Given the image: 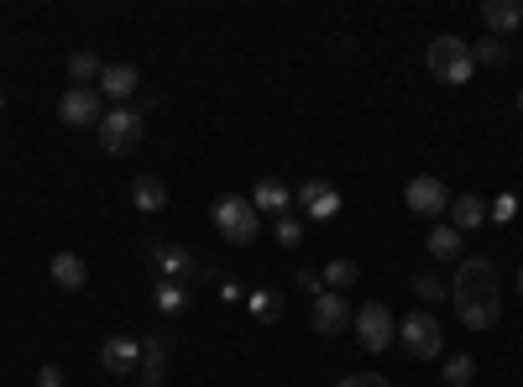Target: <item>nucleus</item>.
<instances>
[{"mask_svg": "<svg viewBox=\"0 0 523 387\" xmlns=\"http://www.w3.org/2000/svg\"><path fill=\"white\" fill-rule=\"evenodd\" d=\"M450 225H456V231H476V225L487 220V199L482 194H461V199H450Z\"/></svg>", "mask_w": 523, "mask_h": 387, "instance_id": "19", "label": "nucleus"}, {"mask_svg": "<svg viewBox=\"0 0 523 387\" xmlns=\"http://www.w3.org/2000/svg\"><path fill=\"white\" fill-rule=\"evenodd\" d=\"M210 220H215V231H220L225 241H231V246H252V241H257V231H262V215L252 210V199H241V194L215 199Z\"/></svg>", "mask_w": 523, "mask_h": 387, "instance_id": "2", "label": "nucleus"}, {"mask_svg": "<svg viewBox=\"0 0 523 387\" xmlns=\"http://www.w3.org/2000/svg\"><path fill=\"white\" fill-rule=\"evenodd\" d=\"M152 262L163 267L173 283H184L189 272H199V257L189 252V246H152Z\"/></svg>", "mask_w": 523, "mask_h": 387, "instance_id": "15", "label": "nucleus"}, {"mask_svg": "<svg viewBox=\"0 0 523 387\" xmlns=\"http://www.w3.org/2000/svg\"><path fill=\"white\" fill-rule=\"evenodd\" d=\"M518 299H523V267H518Z\"/></svg>", "mask_w": 523, "mask_h": 387, "instance_id": "33", "label": "nucleus"}, {"mask_svg": "<svg viewBox=\"0 0 523 387\" xmlns=\"http://www.w3.org/2000/svg\"><path fill=\"white\" fill-rule=\"evenodd\" d=\"M335 387H393L382 372H351V377H340Z\"/></svg>", "mask_w": 523, "mask_h": 387, "instance_id": "28", "label": "nucleus"}, {"mask_svg": "<svg viewBox=\"0 0 523 387\" xmlns=\"http://www.w3.org/2000/svg\"><path fill=\"white\" fill-rule=\"evenodd\" d=\"M309 325H314V335H346V325H351V304H346V293H320L314 299V309H309Z\"/></svg>", "mask_w": 523, "mask_h": 387, "instance_id": "10", "label": "nucleus"}, {"mask_svg": "<svg viewBox=\"0 0 523 387\" xmlns=\"http://www.w3.org/2000/svg\"><path fill=\"white\" fill-rule=\"evenodd\" d=\"M482 21L492 27V37L518 32V27H523V6H518V0H487V6H482Z\"/></svg>", "mask_w": 523, "mask_h": 387, "instance_id": "18", "label": "nucleus"}, {"mask_svg": "<svg viewBox=\"0 0 523 387\" xmlns=\"http://www.w3.org/2000/svg\"><path fill=\"white\" fill-rule=\"evenodd\" d=\"M414 293H419V299H429V304L450 299V288H445L440 278H429V272H419V278H414Z\"/></svg>", "mask_w": 523, "mask_h": 387, "instance_id": "27", "label": "nucleus"}, {"mask_svg": "<svg viewBox=\"0 0 523 387\" xmlns=\"http://www.w3.org/2000/svg\"><path fill=\"white\" fill-rule=\"evenodd\" d=\"M246 304H252L257 320H283V293H272V288H257Z\"/></svg>", "mask_w": 523, "mask_h": 387, "instance_id": "24", "label": "nucleus"}, {"mask_svg": "<svg viewBox=\"0 0 523 387\" xmlns=\"http://www.w3.org/2000/svg\"><path fill=\"white\" fill-rule=\"evenodd\" d=\"M450 304H456L466 330H492L497 314H503V278L487 257H466L456 283H450Z\"/></svg>", "mask_w": 523, "mask_h": 387, "instance_id": "1", "label": "nucleus"}, {"mask_svg": "<svg viewBox=\"0 0 523 387\" xmlns=\"http://www.w3.org/2000/svg\"><path fill=\"white\" fill-rule=\"evenodd\" d=\"M100 74H105V63H100L95 53H84V48H79V53H68V79H74L79 89H95Z\"/></svg>", "mask_w": 523, "mask_h": 387, "instance_id": "20", "label": "nucleus"}, {"mask_svg": "<svg viewBox=\"0 0 523 387\" xmlns=\"http://www.w3.org/2000/svg\"><path fill=\"white\" fill-rule=\"evenodd\" d=\"M131 204H136V210H142V215H157V210H168V184H163V178H157V173H142V178H136V184H131Z\"/></svg>", "mask_w": 523, "mask_h": 387, "instance_id": "14", "label": "nucleus"}, {"mask_svg": "<svg viewBox=\"0 0 523 387\" xmlns=\"http://www.w3.org/2000/svg\"><path fill=\"white\" fill-rule=\"evenodd\" d=\"M471 58L487 63V68H503V63H508V42H503V37H482V42L471 48Z\"/></svg>", "mask_w": 523, "mask_h": 387, "instance_id": "25", "label": "nucleus"}, {"mask_svg": "<svg viewBox=\"0 0 523 387\" xmlns=\"http://www.w3.org/2000/svg\"><path fill=\"white\" fill-rule=\"evenodd\" d=\"M429 257H440V262L461 257V231L456 225H435V231H429Z\"/></svg>", "mask_w": 523, "mask_h": 387, "instance_id": "21", "label": "nucleus"}, {"mask_svg": "<svg viewBox=\"0 0 523 387\" xmlns=\"http://www.w3.org/2000/svg\"><path fill=\"white\" fill-rule=\"evenodd\" d=\"M356 278H361V272H356V262H346V257H335V262L325 267V288H330V293H346Z\"/></svg>", "mask_w": 523, "mask_h": 387, "instance_id": "23", "label": "nucleus"}, {"mask_svg": "<svg viewBox=\"0 0 523 387\" xmlns=\"http://www.w3.org/2000/svg\"><path fill=\"white\" fill-rule=\"evenodd\" d=\"M299 288H304V293H314V299H320V293H325V272H309V267H304V272H299Z\"/></svg>", "mask_w": 523, "mask_h": 387, "instance_id": "31", "label": "nucleus"}, {"mask_svg": "<svg viewBox=\"0 0 523 387\" xmlns=\"http://www.w3.org/2000/svg\"><path fill=\"white\" fill-rule=\"evenodd\" d=\"M351 330H356V340H361V351H388L393 340H398V320H393V309L388 304H361L356 314H351Z\"/></svg>", "mask_w": 523, "mask_h": 387, "instance_id": "4", "label": "nucleus"}, {"mask_svg": "<svg viewBox=\"0 0 523 387\" xmlns=\"http://www.w3.org/2000/svg\"><path fill=\"white\" fill-rule=\"evenodd\" d=\"M100 367L110 377H136V367H142V340L136 335H110L100 346Z\"/></svg>", "mask_w": 523, "mask_h": 387, "instance_id": "9", "label": "nucleus"}, {"mask_svg": "<svg viewBox=\"0 0 523 387\" xmlns=\"http://www.w3.org/2000/svg\"><path fill=\"white\" fill-rule=\"evenodd\" d=\"M471 377H476V361L471 356H450L445 361V382L450 387H471Z\"/></svg>", "mask_w": 523, "mask_h": 387, "instance_id": "26", "label": "nucleus"}, {"mask_svg": "<svg viewBox=\"0 0 523 387\" xmlns=\"http://www.w3.org/2000/svg\"><path fill=\"white\" fill-rule=\"evenodd\" d=\"M95 136H100V147L110 157H126V152L142 147V116L126 110V105H116V110H105V121L95 126Z\"/></svg>", "mask_w": 523, "mask_h": 387, "instance_id": "6", "label": "nucleus"}, {"mask_svg": "<svg viewBox=\"0 0 523 387\" xmlns=\"http://www.w3.org/2000/svg\"><path fill=\"white\" fill-rule=\"evenodd\" d=\"M398 340H403V351L414 356V361H435V356L445 351V330H440V320H435L429 309L408 314V320L398 325Z\"/></svg>", "mask_w": 523, "mask_h": 387, "instance_id": "5", "label": "nucleus"}, {"mask_svg": "<svg viewBox=\"0 0 523 387\" xmlns=\"http://www.w3.org/2000/svg\"><path fill=\"white\" fill-rule=\"evenodd\" d=\"M136 84H142V79H136V68L131 63H110L105 68V74H100V100H116V105H126L131 95H136Z\"/></svg>", "mask_w": 523, "mask_h": 387, "instance_id": "13", "label": "nucleus"}, {"mask_svg": "<svg viewBox=\"0 0 523 387\" xmlns=\"http://www.w3.org/2000/svg\"><path fill=\"white\" fill-rule=\"evenodd\" d=\"M471 68H476V58H471V42H461V37H435L429 42V74H435L440 84H471Z\"/></svg>", "mask_w": 523, "mask_h": 387, "instance_id": "3", "label": "nucleus"}, {"mask_svg": "<svg viewBox=\"0 0 523 387\" xmlns=\"http://www.w3.org/2000/svg\"><path fill=\"white\" fill-rule=\"evenodd\" d=\"M58 116H63V126H100L105 121V105H100V89H68L63 95V105H58Z\"/></svg>", "mask_w": 523, "mask_h": 387, "instance_id": "11", "label": "nucleus"}, {"mask_svg": "<svg viewBox=\"0 0 523 387\" xmlns=\"http://www.w3.org/2000/svg\"><path fill=\"white\" fill-rule=\"evenodd\" d=\"M288 204H293V189L278 184V178H262L257 194H252V210L257 215H288Z\"/></svg>", "mask_w": 523, "mask_h": 387, "instance_id": "17", "label": "nucleus"}, {"mask_svg": "<svg viewBox=\"0 0 523 387\" xmlns=\"http://www.w3.org/2000/svg\"><path fill=\"white\" fill-rule=\"evenodd\" d=\"M518 110H523V95H518Z\"/></svg>", "mask_w": 523, "mask_h": 387, "instance_id": "34", "label": "nucleus"}, {"mask_svg": "<svg viewBox=\"0 0 523 387\" xmlns=\"http://www.w3.org/2000/svg\"><path fill=\"white\" fill-rule=\"evenodd\" d=\"M278 241L283 246H299V220H293V215H278Z\"/></svg>", "mask_w": 523, "mask_h": 387, "instance_id": "30", "label": "nucleus"}, {"mask_svg": "<svg viewBox=\"0 0 523 387\" xmlns=\"http://www.w3.org/2000/svg\"><path fill=\"white\" fill-rule=\"evenodd\" d=\"M152 293H157V309H163V314H178V309L189 304V288H184V283H173V278H163Z\"/></svg>", "mask_w": 523, "mask_h": 387, "instance_id": "22", "label": "nucleus"}, {"mask_svg": "<svg viewBox=\"0 0 523 387\" xmlns=\"http://www.w3.org/2000/svg\"><path fill=\"white\" fill-rule=\"evenodd\" d=\"M37 387H63V367H53V361H48V367L37 372Z\"/></svg>", "mask_w": 523, "mask_h": 387, "instance_id": "32", "label": "nucleus"}, {"mask_svg": "<svg viewBox=\"0 0 523 387\" xmlns=\"http://www.w3.org/2000/svg\"><path fill=\"white\" fill-rule=\"evenodd\" d=\"M293 204H299L309 220H335L340 215V189L325 184V178H304V184L293 189Z\"/></svg>", "mask_w": 523, "mask_h": 387, "instance_id": "8", "label": "nucleus"}, {"mask_svg": "<svg viewBox=\"0 0 523 387\" xmlns=\"http://www.w3.org/2000/svg\"><path fill=\"white\" fill-rule=\"evenodd\" d=\"M487 215H492V220H513V215H518V199H513V194L492 199V204H487Z\"/></svg>", "mask_w": 523, "mask_h": 387, "instance_id": "29", "label": "nucleus"}, {"mask_svg": "<svg viewBox=\"0 0 523 387\" xmlns=\"http://www.w3.org/2000/svg\"><path fill=\"white\" fill-rule=\"evenodd\" d=\"M53 283L58 288H68V293H79L84 283H89V267H84V257L79 252H53Z\"/></svg>", "mask_w": 523, "mask_h": 387, "instance_id": "16", "label": "nucleus"}, {"mask_svg": "<svg viewBox=\"0 0 523 387\" xmlns=\"http://www.w3.org/2000/svg\"><path fill=\"white\" fill-rule=\"evenodd\" d=\"M403 204L414 215H424V220H440L445 210H450V189L440 184V178H429V173H419V178H408V189H403Z\"/></svg>", "mask_w": 523, "mask_h": 387, "instance_id": "7", "label": "nucleus"}, {"mask_svg": "<svg viewBox=\"0 0 523 387\" xmlns=\"http://www.w3.org/2000/svg\"><path fill=\"white\" fill-rule=\"evenodd\" d=\"M168 356H173V346L163 335H147L142 340V367H136V387H168Z\"/></svg>", "mask_w": 523, "mask_h": 387, "instance_id": "12", "label": "nucleus"}]
</instances>
